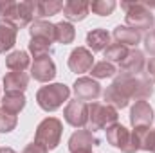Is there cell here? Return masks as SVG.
I'll list each match as a JSON object with an SVG mask.
<instances>
[{
	"label": "cell",
	"mask_w": 155,
	"mask_h": 153,
	"mask_svg": "<svg viewBox=\"0 0 155 153\" xmlns=\"http://www.w3.org/2000/svg\"><path fill=\"white\" fill-rule=\"evenodd\" d=\"M153 94V83L139 76L119 74L110 86L103 92V99L107 105L114 106L117 112L126 108L130 101H146Z\"/></svg>",
	"instance_id": "obj_1"
},
{
	"label": "cell",
	"mask_w": 155,
	"mask_h": 153,
	"mask_svg": "<svg viewBox=\"0 0 155 153\" xmlns=\"http://www.w3.org/2000/svg\"><path fill=\"white\" fill-rule=\"evenodd\" d=\"M71 97V88L65 83H49L36 92V103L45 112H56Z\"/></svg>",
	"instance_id": "obj_2"
},
{
	"label": "cell",
	"mask_w": 155,
	"mask_h": 153,
	"mask_svg": "<svg viewBox=\"0 0 155 153\" xmlns=\"http://www.w3.org/2000/svg\"><path fill=\"white\" fill-rule=\"evenodd\" d=\"M121 7L126 11L124 22L128 27H132L139 33L152 31V27L155 25V18L144 2H121Z\"/></svg>",
	"instance_id": "obj_3"
},
{
	"label": "cell",
	"mask_w": 155,
	"mask_h": 153,
	"mask_svg": "<svg viewBox=\"0 0 155 153\" xmlns=\"http://www.w3.org/2000/svg\"><path fill=\"white\" fill-rule=\"evenodd\" d=\"M117 119H119V112L114 106H110L107 103H90L87 130H90L92 133L97 130H107L108 126L116 124Z\"/></svg>",
	"instance_id": "obj_4"
},
{
	"label": "cell",
	"mask_w": 155,
	"mask_h": 153,
	"mask_svg": "<svg viewBox=\"0 0 155 153\" xmlns=\"http://www.w3.org/2000/svg\"><path fill=\"white\" fill-rule=\"evenodd\" d=\"M61 133H63V122L56 117H45L36 126L35 141L45 146L47 150H56L58 144L61 142Z\"/></svg>",
	"instance_id": "obj_5"
},
{
	"label": "cell",
	"mask_w": 155,
	"mask_h": 153,
	"mask_svg": "<svg viewBox=\"0 0 155 153\" xmlns=\"http://www.w3.org/2000/svg\"><path fill=\"white\" fill-rule=\"evenodd\" d=\"M107 141L110 146H114L117 150H121L123 153H135L139 151L137 148V142H135V137H134V132H130L126 126L123 124H112L108 126L107 130Z\"/></svg>",
	"instance_id": "obj_6"
},
{
	"label": "cell",
	"mask_w": 155,
	"mask_h": 153,
	"mask_svg": "<svg viewBox=\"0 0 155 153\" xmlns=\"http://www.w3.org/2000/svg\"><path fill=\"white\" fill-rule=\"evenodd\" d=\"M35 11H36V2H33V0L13 2L11 9H9V15H7L4 20H9V22H13L18 29H22V27H27V25L33 24Z\"/></svg>",
	"instance_id": "obj_7"
},
{
	"label": "cell",
	"mask_w": 155,
	"mask_h": 153,
	"mask_svg": "<svg viewBox=\"0 0 155 153\" xmlns=\"http://www.w3.org/2000/svg\"><path fill=\"white\" fill-rule=\"evenodd\" d=\"M63 117L65 121L72 126V128H87V122H88V105L83 103V101H69L67 106L63 108Z\"/></svg>",
	"instance_id": "obj_8"
},
{
	"label": "cell",
	"mask_w": 155,
	"mask_h": 153,
	"mask_svg": "<svg viewBox=\"0 0 155 153\" xmlns=\"http://www.w3.org/2000/svg\"><path fill=\"white\" fill-rule=\"evenodd\" d=\"M72 90H74V96H76L78 101H96L103 90H101V85L97 83V79H92V77H78L72 85Z\"/></svg>",
	"instance_id": "obj_9"
},
{
	"label": "cell",
	"mask_w": 155,
	"mask_h": 153,
	"mask_svg": "<svg viewBox=\"0 0 155 153\" xmlns=\"http://www.w3.org/2000/svg\"><path fill=\"white\" fill-rule=\"evenodd\" d=\"M153 115V108L148 101H135L130 108V124L134 128H152Z\"/></svg>",
	"instance_id": "obj_10"
},
{
	"label": "cell",
	"mask_w": 155,
	"mask_h": 153,
	"mask_svg": "<svg viewBox=\"0 0 155 153\" xmlns=\"http://www.w3.org/2000/svg\"><path fill=\"white\" fill-rule=\"evenodd\" d=\"M92 67H94V56H92V52L87 47H76L69 54V69L74 74L90 72Z\"/></svg>",
	"instance_id": "obj_11"
},
{
	"label": "cell",
	"mask_w": 155,
	"mask_h": 153,
	"mask_svg": "<svg viewBox=\"0 0 155 153\" xmlns=\"http://www.w3.org/2000/svg\"><path fill=\"white\" fill-rule=\"evenodd\" d=\"M99 144V139L90 132V130H76L71 137H69V151L78 153V151H92L94 146Z\"/></svg>",
	"instance_id": "obj_12"
},
{
	"label": "cell",
	"mask_w": 155,
	"mask_h": 153,
	"mask_svg": "<svg viewBox=\"0 0 155 153\" xmlns=\"http://www.w3.org/2000/svg\"><path fill=\"white\" fill-rule=\"evenodd\" d=\"M144 67H146V58H144V52L139 50V49L128 50L126 58L119 63L121 74H128V76H139V74H143Z\"/></svg>",
	"instance_id": "obj_13"
},
{
	"label": "cell",
	"mask_w": 155,
	"mask_h": 153,
	"mask_svg": "<svg viewBox=\"0 0 155 153\" xmlns=\"http://www.w3.org/2000/svg\"><path fill=\"white\" fill-rule=\"evenodd\" d=\"M31 77H35L40 83H49L56 77V65L51 56L38 58L31 63Z\"/></svg>",
	"instance_id": "obj_14"
},
{
	"label": "cell",
	"mask_w": 155,
	"mask_h": 153,
	"mask_svg": "<svg viewBox=\"0 0 155 153\" xmlns=\"http://www.w3.org/2000/svg\"><path fill=\"white\" fill-rule=\"evenodd\" d=\"M90 13V2L85 0H67L63 4V15L67 22H81L88 16Z\"/></svg>",
	"instance_id": "obj_15"
},
{
	"label": "cell",
	"mask_w": 155,
	"mask_h": 153,
	"mask_svg": "<svg viewBox=\"0 0 155 153\" xmlns=\"http://www.w3.org/2000/svg\"><path fill=\"white\" fill-rule=\"evenodd\" d=\"M16 36H18V27L9 20L0 18V54H5L15 47Z\"/></svg>",
	"instance_id": "obj_16"
},
{
	"label": "cell",
	"mask_w": 155,
	"mask_h": 153,
	"mask_svg": "<svg viewBox=\"0 0 155 153\" xmlns=\"http://www.w3.org/2000/svg\"><path fill=\"white\" fill-rule=\"evenodd\" d=\"M25 103H27V99L22 92H5L0 101V108L5 110L7 114L18 115L25 108Z\"/></svg>",
	"instance_id": "obj_17"
},
{
	"label": "cell",
	"mask_w": 155,
	"mask_h": 153,
	"mask_svg": "<svg viewBox=\"0 0 155 153\" xmlns=\"http://www.w3.org/2000/svg\"><path fill=\"white\" fill-rule=\"evenodd\" d=\"M87 45L90 52H101L110 45V33L107 29H92L87 33Z\"/></svg>",
	"instance_id": "obj_18"
},
{
	"label": "cell",
	"mask_w": 155,
	"mask_h": 153,
	"mask_svg": "<svg viewBox=\"0 0 155 153\" xmlns=\"http://www.w3.org/2000/svg\"><path fill=\"white\" fill-rule=\"evenodd\" d=\"M29 34H31V38H43L54 43L56 41V25L47 20H35L29 25Z\"/></svg>",
	"instance_id": "obj_19"
},
{
	"label": "cell",
	"mask_w": 155,
	"mask_h": 153,
	"mask_svg": "<svg viewBox=\"0 0 155 153\" xmlns=\"http://www.w3.org/2000/svg\"><path fill=\"white\" fill-rule=\"evenodd\" d=\"M4 88L5 92H25L29 86V76L25 72H7L4 76Z\"/></svg>",
	"instance_id": "obj_20"
},
{
	"label": "cell",
	"mask_w": 155,
	"mask_h": 153,
	"mask_svg": "<svg viewBox=\"0 0 155 153\" xmlns=\"http://www.w3.org/2000/svg\"><path fill=\"white\" fill-rule=\"evenodd\" d=\"M112 36L116 38V43H121L124 47H137V43L141 41V33L128 25H117Z\"/></svg>",
	"instance_id": "obj_21"
},
{
	"label": "cell",
	"mask_w": 155,
	"mask_h": 153,
	"mask_svg": "<svg viewBox=\"0 0 155 153\" xmlns=\"http://www.w3.org/2000/svg\"><path fill=\"white\" fill-rule=\"evenodd\" d=\"M132 132L141 151L155 153V128H134Z\"/></svg>",
	"instance_id": "obj_22"
},
{
	"label": "cell",
	"mask_w": 155,
	"mask_h": 153,
	"mask_svg": "<svg viewBox=\"0 0 155 153\" xmlns=\"http://www.w3.org/2000/svg\"><path fill=\"white\" fill-rule=\"evenodd\" d=\"M29 65H31V58L25 50H13L5 58V67L11 72H25Z\"/></svg>",
	"instance_id": "obj_23"
},
{
	"label": "cell",
	"mask_w": 155,
	"mask_h": 153,
	"mask_svg": "<svg viewBox=\"0 0 155 153\" xmlns=\"http://www.w3.org/2000/svg\"><path fill=\"white\" fill-rule=\"evenodd\" d=\"M61 9H63V2H60V0H40V2H36L35 16L40 20V18H45V16L58 15Z\"/></svg>",
	"instance_id": "obj_24"
},
{
	"label": "cell",
	"mask_w": 155,
	"mask_h": 153,
	"mask_svg": "<svg viewBox=\"0 0 155 153\" xmlns=\"http://www.w3.org/2000/svg\"><path fill=\"white\" fill-rule=\"evenodd\" d=\"M54 25H56V41L58 43L69 45V43L74 41V38H76V29H74V25L71 22L61 20V22H58Z\"/></svg>",
	"instance_id": "obj_25"
},
{
	"label": "cell",
	"mask_w": 155,
	"mask_h": 153,
	"mask_svg": "<svg viewBox=\"0 0 155 153\" xmlns=\"http://www.w3.org/2000/svg\"><path fill=\"white\" fill-rule=\"evenodd\" d=\"M90 74H92V79H107V77H114L117 74V67L114 65V63L103 60V61L94 63V67L90 69Z\"/></svg>",
	"instance_id": "obj_26"
},
{
	"label": "cell",
	"mask_w": 155,
	"mask_h": 153,
	"mask_svg": "<svg viewBox=\"0 0 155 153\" xmlns=\"http://www.w3.org/2000/svg\"><path fill=\"white\" fill-rule=\"evenodd\" d=\"M29 52L35 56V60L51 56V52H52V41L43 40V38H31V41H29Z\"/></svg>",
	"instance_id": "obj_27"
},
{
	"label": "cell",
	"mask_w": 155,
	"mask_h": 153,
	"mask_svg": "<svg viewBox=\"0 0 155 153\" xmlns=\"http://www.w3.org/2000/svg\"><path fill=\"white\" fill-rule=\"evenodd\" d=\"M103 54H105L107 61H110V63H121L126 58V54H128V47H124L121 43H110L103 50Z\"/></svg>",
	"instance_id": "obj_28"
},
{
	"label": "cell",
	"mask_w": 155,
	"mask_h": 153,
	"mask_svg": "<svg viewBox=\"0 0 155 153\" xmlns=\"http://www.w3.org/2000/svg\"><path fill=\"white\" fill-rule=\"evenodd\" d=\"M116 2L114 0H94L90 2V11L97 16H110L116 9Z\"/></svg>",
	"instance_id": "obj_29"
},
{
	"label": "cell",
	"mask_w": 155,
	"mask_h": 153,
	"mask_svg": "<svg viewBox=\"0 0 155 153\" xmlns=\"http://www.w3.org/2000/svg\"><path fill=\"white\" fill-rule=\"evenodd\" d=\"M18 124V119L16 115L7 114L5 110L0 108V133H11Z\"/></svg>",
	"instance_id": "obj_30"
},
{
	"label": "cell",
	"mask_w": 155,
	"mask_h": 153,
	"mask_svg": "<svg viewBox=\"0 0 155 153\" xmlns=\"http://www.w3.org/2000/svg\"><path fill=\"white\" fill-rule=\"evenodd\" d=\"M144 49L148 54H152L155 58V29L148 31V34L144 36Z\"/></svg>",
	"instance_id": "obj_31"
},
{
	"label": "cell",
	"mask_w": 155,
	"mask_h": 153,
	"mask_svg": "<svg viewBox=\"0 0 155 153\" xmlns=\"http://www.w3.org/2000/svg\"><path fill=\"white\" fill-rule=\"evenodd\" d=\"M143 77L148 79L150 83H155V58H150V61H146V67H144Z\"/></svg>",
	"instance_id": "obj_32"
},
{
	"label": "cell",
	"mask_w": 155,
	"mask_h": 153,
	"mask_svg": "<svg viewBox=\"0 0 155 153\" xmlns=\"http://www.w3.org/2000/svg\"><path fill=\"white\" fill-rule=\"evenodd\" d=\"M22 153H49V150H47L45 146L38 144L36 141H33L31 144H27V146L24 148V151H22Z\"/></svg>",
	"instance_id": "obj_33"
},
{
	"label": "cell",
	"mask_w": 155,
	"mask_h": 153,
	"mask_svg": "<svg viewBox=\"0 0 155 153\" xmlns=\"http://www.w3.org/2000/svg\"><path fill=\"white\" fill-rule=\"evenodd\" d=\"M11 5H13V0H0V18H5L9 15Z\"/></svg>",
	"instance_id": "obj_34"
},
{
	"label": "cell",
	"mask_w": 155,
	"mask_h": 153,
	"mask_svg": "<svg viewBox=\"0 0 155 153\" xmlns=\"http://www.w3.org/2000/svg\"><path fill=\"white\" fill-rule=\"evenodd\" d=\"M0 153H16L13 148H7V146H4V148H0Z\"/></svg>",
	"instance_id": "obj_35"
},
{
	"label": "cell",
	"mask_w": 155,
	"mask_h": 153,
	"mask_svg": "<svg viewBox=\"0 0 155 153\" xmlns=\"http://www.w3.org/2000/svg\"><path fill=\"white\" fill-rule=\"evenodd\" d=\"M78 153H92V151H78Z\"/></svg>",
	"instance_id": "obj_36"
}]
</instances>
